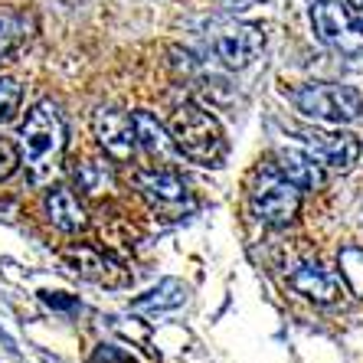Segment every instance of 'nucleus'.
Listing matches in <instances>:
<instances>
[{
	"label": "nucleus",
	"instance_id": "nucleus-1",
	"mask_svg": "<svg viewBox=\"0 0 363 363\" xmlns=\"http://www.w3.org/2000/svg\"><path fill=\"white\" fill-rule=\"evenodd\" d=\"M66 151V121L52 101H36L20 128V164L30 186H46L60 170Z\"/></svg>",
	"mask_w": 363,
	"mask_h": 363
},
{
	"label": "nucleus",
	"instance_id": "nucleus-2",
	"mask_svg": "<svg viewBox=\"0 0 363 363\" xmlns=\"http://www.w3.org/2000/svg\"><path fill=\"white\" fill-rule=\"evenodd\" d=\"M170 141L184 154L186 161L200 164V167H223L226 161V138H223L220 121L210 111H203L200 105L186 101L180 108H174L167 121Z\"/></svg>",
	"mask_w": 363,
	"mask_h": 363
},
{
	"label": "nucleus",
	"instance_id": "nucleus-3",
	"mask_svg": "<svg viewBox=\"0 0 363 363\" xmlns=\"http://www.w3.org/2000/svg\"><path fill=\"white\" fill-rule=\"evenodd\" d=\"M249 203H252V213L265 226L285 229L288 223H295L298 210H301V186H295L272 164V167H262L255 174V184L249 190Z\"/></svg>",
	"mask_w": 363,
	"mask_h": 363
},
{
	"label": "nucleus",
	"instance_id": "nucleus-4",
	"mask_svg": "<svg viewBox=\"0 0 363 363\" xmlns=\"http://www.w3.org/2000/svg\"><path fill=\"white\" fill-rule=\"evenodd\" d=\"M295 105L301 115L328 125H350L360 118L363 95L354 85H334V82H308L295 92Z\"/></svg>",
	"mask_w": 363,
	"mask_h": 363
},
{
	"label": "nucleus",
	"instance_id": "nucleus-5",
	"mask_svg": "<svg viewBox=\"0 0 363 363\" xmlns=\"http://www.w3.org/2000/svg\"><path fill=\"white\" fill-rule=\"evenodd\" d=\"M311 26L318 40L330 46L347 60L363 56V26L354 17V10L344 7L340 0H314L311 4Z\"/></svg>",
	"mask_w": 363,
	"mask_h": 363
},
{
	"label": "nucleus",
	"instance_id": "nucleus-6",
	"mask_svg": "<svg viewBox=\"0 0 363 363\" xmlns=\"http://www.w3.org/2000/svg\"><path fill=\"white\" fill-rule=\"evenodd\" d=\"M210 46H213V56L226 69H245L252 66L255 56L265 50V33L262 26L255 23H229L213 33Z\"/></svg>",
	"mask_w": 363,
	"mask_h": 363
},
{
	"label": "nucleus",
	"instance_id": "nucleus-7",
	"mask_svg": "<svg viewBox=\"0 0 363 363\" xmlns=\"http://www.w3.org/2000/svg\"><path fill=\"white\" fill-rule=\"evenodd\" d=\"M92 135L99 147L108 154L111 161H131L138 151V131H135V115H128L121 108H99L92 115Z\"/></svg>",
	"mask_w": 363,
	"mask_h": 363
},
{
	"label": "nucleus",
	"instance_id": "nucleus-8",
	"mask_svg": "<svg viewBox=\"0 0 363 363\" xmlns=\"http://www.w3.org/2000/svg\"><path fill=\"white\" fill-rule=\"evenodd\" d=\"M301 141L304 151L311 154L324 170L347 174L360 161V141L350 131H301Z\"/></svg>",
	"mask_w": 363,
	"mask_h": 363
},
{
	"label": "nucleus",
	"instance_id": "nucleus-9",
	"mask_svg": "<svg viewBox=\"0 0 363 363\" xmlns=\"http://www.w3.org/2000/svg\"><path fill=\"white\" fill-rule=\"evenodd\" d=\"M288 285L314 304H330L340 298V279L321 262H304L288 275Z\"/></svg>",
	"mask_w": 363,
	"mask_h": 363
},
{
	"label": "nucleus",
	"instance_id": "nucleus-10",
	"mask_svg": "<svg viewBox=\"0 0 363 363\" xmlns=\"http://www.w3.org/2000/svg\"><path fill=\"white\" fill-rule=\"evenodd\" d=\"M135 186L154 206H180L186 200V184L174 170H141L135 177Z\"/></svg>",
	"mask_w": 363,
	"mask_h": 363
},
{
	"label": "nucleus",
	"instance_id": "nucleus-11",
	"mask_svg": "<svg viewBox=\"0 0 363 363\" xmlns=\"http://www.w3.org/2000/svg\"><path fill=\"white\" fill-rule=\"evenodd\" d=\"M275 167H279L295 186H301V194H304V190H321L324 180H328L324 167L314 161L308 151H291V147H281V151L275 154Z\"/></svg>",
	"mask_w": 363,
	"mask_h": 363
},
{
	"label": "nucleus",
	"instance_id": "nucleus-12",
	"mask_svg": "<svg viewBox=\"0 0 363 363\" xmlns=\"http://www.w3.org/2000/svg\"><path fill=\"white\" fill-rule=\"evenodd\" d=\"M46 216L62 233H76V229L85 226V206L69 186H52L46 194Z\"/></svg>",
	"mask_w": 363,
	"mask_h": 363
},
{
	"label": "nucleus",
	"instance_id": "nucleus-13",
	"mask_svg": "<svg viewBox=\"0 0 363 363\" xmlns=\"http://www.w3.org/2000/svg\"><path fill=\"white\" fill-rule=\"evenodd\" d=\"M135 131H138V147H144L147 154H157V157H170L177 151L174 141H170V131H164V125L147 111H135Z\"/></svg>",
	"mask_w": 363,
	"mask_h": 363
},
{
	"label": "nucleus",
	"instance_id": "nucleus-14",
	"mask_svg": "<svg viewBox=\"0 0 363 363\" xmlns=\"http://www.w3.org/2000/svg\"><path fill=\"white\" fill-rule=\"evenodd\" d=\"M184 301H186V285L177 279H167L157 288H151L147 295L135 298L131 308H135V311H167V308H180Z\"/></svg>",
	"mask_w": 363,
	"mask_h": 363
},
{
	"label": "nucleus",
	"instance_id": "nucleus-15",
	"mask_svg": "<svg viewBox=\"0 0 363 363\" xmlns=\"http://www.w3.org/2000/svg\"><path fill=\"white\" fill-rule=\"evenodd\" d=\"M337 269H340L344 285L363 301V249H357V245H344V249L337 252Z\"/></svg>",
	"mask_w": 363,
	"mask_h": 363
},
{
	"label": "nucleus",
	"instance_id": "nucleus-16",
	"mask_svg": "<svg viewBox=\"0 0 363 363\" xmlns=\"http://www.w3.org/2000/svg\"><path fill=\"white\" fill-rule=\"evenodd\" d=\"M26 40V17L13 10H0V60L10 56Z\"/></svg>",
	"mask_w": 363,
	"mask_h": 363
},
{
	"label": "nucleus",
	"instance_id": "nucleus-17",
	"mask_svg": "<svg viewBox=\"0 0 363 363\" xmlns=\"http://www.w3.org/2000/svg\"><path fill=\"white\" fill-rule=\"evenodd\" d=\"M76 177H79V186L85 194H101L105 186H111V170L99 161H85L76 167Z\"/></svg>",
	"mask_w": 363,
	"mask_h": 363
},
{
	"label": "nucleus",
	"instance_id": "nucleus-18",
	"mask_svg": "<svg viewBox=\"0 0 363 363\" xmlns=\"http://www.w3.org/2000/svg\"><path fill=\"white\" fill-rule=\"evenodd\" d=\"M20 101H23V89H20L13 79H0V125H7V121L17 118L20 111Z\"/></svg>",
	"mask_w": 363,
	"mask_h": 363
},
{
	"label": "nucleus",
	"instance_id": "nucleus-19",
	"mask_svg": "<svg viewBox=\"0 0 363 363\" xmlns=\"http://www.w3.org/2000/svg\"><path fill=\"white\" fill-rule=\"evenodd\" d=\"M20 170V144H13L7 135H0V180L13 177Z\"/></svg>",
	"mask_w": 363,
	"mask_h": 363
},
{
	"label": "nucleus",
	"instance_id": "nucleus-20",
	"mask_svg": "<svg viewBox=\"0 0 363 363\" xmlns=\"http://www.w3.org/2000/svg\"><path fill=\"white\" fill-rule=\"evenodd\" d=\"M350 4H354V7H360V10H363V0H350Z\"/></svg>",
	"mask_w": 363,
	"mask_h": 363
}]
</instances>
